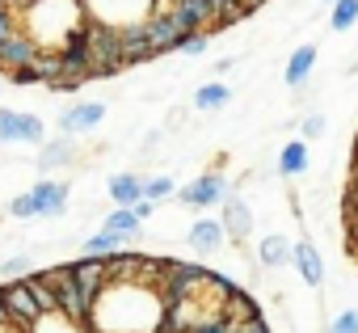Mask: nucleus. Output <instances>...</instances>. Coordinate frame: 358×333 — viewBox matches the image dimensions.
<instances>
[{
  "instance_id": "f257e3e1",
  "label": "nucleus",
  "mask_w": 358,
  "mask_h": 333,
  "mask_svg": "<svg viewBox=\"0 0 358 333\" xmlns=\"http://www.w3.org/2000/svg\"><path fill=\"white\" fill-rule=\"evenodd\" d=\"M169 299L160 283L143 278H110L89 308L93 333H164Z\"/></svg>"
},
{
  "instance_id": "f03ea898",
  "label": "nucleus",
  "mask_w": 358,
  "mask_h": 333,
  "mask_svg": "<svg viewBox=\"0 0 358 333\" xmlns=\"http://www.w3.org/2000/svg\"><path fill=\"white\" fill-rule=\"evenodd\" d=\"M17 26L38 51H64L89 26V17L80 0H30L17 9Z\"/></svg>"
},
{
  "instance_id": "7ed1b4c3",
  "label": "nucleus",
  "mask_w": 358,
  "mask_h": 333,
  "mask_svg": "<svg viewBox=\"0 0 358 333\" xmlns=\"http://www.w3.org/2000/svg\"><path fill=\"white\" fill-rule=\"evenodd\" d=\"M85 5V17L93 26H106V30H135L143 26L156 9H160V0H80Z\"/></svg>"
},
{
  "instance_id": "20e7f679",
  "label": "nucleus",
  "mask_w": 358,
  "mask_h": 333,
  "mask_svg": "<svg viewBox=\"0 0 358 333\" xmlns=\"http://www.w3.org/2000/svg\"><path fill=\"white\" fill-rule=\"evenodd\" d=\"M228 194H232V182H228L224 173H199L194 182H186L182 190H177V199H182L186 207H194V211L220 207V203H224Z\"/></svg>"
},
{
  "instance_id": "39448f33",
  "label": "nucleus",
  "mask_w": 358,
  "mask_h": 333,
  "mask_svg": "<svg viewBox=\"0 0 358 333\" xmlns=\"http://www.w3.org/2000/svg\"><path fill=\"white\" fill-rule=\"evenodd\" d=\"M47 139V122L38 114H22V110H9L0 106V143H43Z\"/></svg>"
},
{
  "instance_id": "423d86ee",
  "label": "nucleus",
  "mask_w": 358,
  "mask_h": 333,
  "mask_svg": "<svg viewBox=\"0 0 358 333\" xmlns=\"http://www.w3.org/2000/svg\"><path fill=\"white\" fill-rule=\"evenodd\" d=\"M0 299H5V308H9V320L22 325V329H30L43 316V308H38V299H34L26 278H9L5 287H0Z\"/></svg>"
},
{
  "instance_id": "0eeeda50",
  "label": "nucleus",
  "mask_w": 358,
  "mask_h": 333,
  "mask_svg": "<svg viewBox=\"0 0 358 333\" xmlns=\"http://www.w3.org/2000/svg\"><path fill=\"white\" fill-rule=\"evenodd\" d=\"M106 118V101H76L59 114V131L64 135H89L93 127H101Z\"/></svg>"
},
{
  "instance_id": "6e6552de",
  "label": "nucleus",
  "mask_w": 358,
  "mask_h": 333,
  "mask_svg": "<svg viewBox=\"0 0 358 333\" xmlns=\"http://www.w3.org/2000/svg\"><path fill=\"white\" fill-rule=\"evenodd\" d=\"M34 207H38V215H64L68 211V199H72V186L68 182H59V178H43V182H34Z\"/></svg>"
},
{
  "instance_id": "1a4fd4ad",
  "label": "nucleus",
  "mask_w": 358,
  "mask_h": 333,
  "mask_svg": "<svg viewBox=\"0 0 358 333\" xmlns=\"http://www.w3.org/2000/svg\"><path fill=\"white\" fill-rule=\"evenodd\" d=\"M72 278H76L80 295H85L89 308H93V299H97L101 287H106V257H80V262H72Z\"/></svg>"
},
{
  "instance_id": "9d476101",
  "label": "nucleus",
  "mask_w": 358,
  "mask_h": 333,
  "mask_svg": "<svg viewBox=\"0 0 358 333\" xmlns=\"http://www.w3.org/2000/svg\"><path fill=\"white\" fill-rule=\"evenodd\" d=\"M224 232H228V241H249V232H253V211H249V203L245 199H236V194H228L224 199Z\"/></svg>"
},
{
  "instance_id": "9b49d317",
  "label": "nucleus",
  "mask_w": 358,
  "mask_h": 333,
  "mask_svg": "<svg viewBox=\"0 0 358 333\" xmlns=\"http://www.w3.org/2000/svg\"><path fill=\"white\" fill-rule=\"evenodd\" d=\"M186 241H190V249H194V253L211 257V253H220V249H224L228 232H224V224H220V220H207V215H203V220H194V224H190V236H186Z\"/></svg>"
},
{
  "instance_id": "f8f14e48",
  "label": "nucleus",
  "mask_w": 358,
  "mask_h": 333,
  "mask_svg": "<svg viewBox=\"0 0 358 333\" xmlns=\"http://www.w3.org/2000/svg\"><path fill=\"white\" fill-rule=\"evenodd\" d=\"M291 262H295V270H299V278L308 287H324V257L316 253L312 241H295L291 245Z\"/></svg>"
},
{
  "instance_id": "ddd939ff",
  "label": "nucleus",
  "mask_w": 358,
  "mask_h": 333,
  "mask_svg": "<svg viewBox=\"0 0 358 333\" xmlns=\"http://www.w3.org/2000/svg\"><path fill=\"white\" fill-rule=\"evenodd\" d=\"M76 160V135H64L59 131V139H43L38 143V164L51 173V169H64V164H72Z\"/></svg>"
},
{
  "instance_id": "4468645a",
  "label": "nucleus",
  "mask_w": 358,
  "mask_h": 333,
  "mask_svg": "<svg viewBox=\"0 0 358 333\" xmlns=\"http://www.w3.org/2000/svg\"><path fill=\"white\" fill-rule=\"evenodd\" d=\"M34 55H38V47L26 38V34H13V38H5L0 43V68H30L34 64Z\"/></svg>"
},
{
  "instance_id": "2eb2a0df",
  "label": "nucleus",
  "mask_w": 358,
  "mask_h": 333,
  "mask_svg": "<svg viewBox=\"0 0 358 333\" xmlns=\"http://www.w3.org/2000/svg\"><path fill=\"white\" fill-rule=\"evenodd\" d=\"M312 68H316V47L312 43H303V47H295L291 51V59H287V85L291 89H303L308 85V76H312Z\"/></svg>"
},
{
  "instance_id": "dca6fc26",
  "label": "nucleus",
  "mask_w": 358,
  "mask_h": 333,
  "mask_svg": "<svg viewBox=\"0 0 358 333\" xmlns=\"http://www.w3.org/2000/svg\"><path fill=\"white\" fill-rule=\"evenodd\" d=\"M106 190H110L114 207H135V203L143 199V178H135V173H114V178L106 182Z\"/></svg>"
},
{
  "instance_id": "f3484780",
  "label": "nucleus",
  "mask_w": 358,
  "mask_h": 333,
  "mask_svg": "<svg viewBox=\"0 0 358 333\" xmlns=\"http://www.w3.org/2000/svg\"><path fill=\"white\" fill-rule=\"evenodd\" d=\"M278 173H282V178H299V173H308V143H303V139L282 143V152H278Z\"/></svg>"
},
{
  "instance_id": "a211bd4d",
  "label": "nucleus",
  "mask_w": 358,
  "mask_h": 333,
  "mask_svg": "<svg viewBox=\"0 0 358 333\" xmlns=\"http://www.w3.org/2000/svg\"><path fill=\"white\" fill-rule=\"evenodd\" d=\"M224 316L228 320H245V316H257V304L232 283V278H224Z\"/></svg>"
},
{
  "instance_id": "6ab92c4d",
  "label": "nucleus",
  "mask_w": 358,
  "mask_h": 333,
  "mask_svg": "<svg viewBox=\"0 0 358 333\" xmlns=\"http://www.w3.org/2000/svg\"><path fill=\"white\" fill-rule=\"evenodd\" d=\"M30 333H93L85 320H72L68 312H43L34 325H30Z\"/></svg>"
},
{
  "instance_id": "aec40b11",
  "label": "nucleus",
  "mask_w": 358,
  "mask_h": 333,
  "mask_svg": "<svg viewBox=\"0 0 358 333\" xmlns=\"http://www.w3.org/2000/svg\"><path fill=\"white\" fill-rule=\"evenodd\" d=\"M101 228H110V232H118L122 241H135V236L143 232V220H139V215H135L131 207H114V211L106 215V224H101Z\"/></svg>"
},
{
  "instance_id": "412c9836",
  "label": "nucleus",
  "mask_w": 358,
  "mask_h": 333,
  "mask_svg": "<svg viewBox=\"0 0 358 333\" xmlns=\"http://www.w3.org/2000/svg\"><path fill=\"white\" fill-rule=\"evenodd\" d=\"M291 245H295V241H287V236L274 232V236H266V241L257 245V262L270 266V270H274V266H287V262H291Z\"/></svg>"
},
{
  "instance_id": "4be33fe9",
  "label": "nucleus",
  "mask_w": 358,
  "mask_h": 333,
  "mask_svg": "<svg viewBox=\"0 0 358 333\" xmlns=\"http://www.w3.org/2000/svg\"><path fill=\"white\" fill-rule=\"evenodd\" d=\"M228 101H232V89H228L224 80L199 85V93H194V110H220V106H228Z\"/></svg>"
},
{
  "instance_id": "5701e85b",
  "label": "nucleus",
  "mask_w": 358,
  "mask_h": 333,
  "mask_svg": "<svg viewBox=\"0 0 358 333\" xmlns=\"http://www.w3.org/2000/svg\"><path fill=\"white\" fill-rule=\"evenodd\" d=\"M80 249H85V257H110V253L122 249V236L110 232V228H101V232H93L89 241H80Z\"/></svg>"
},
{
  "instance_id": "b1692460",
  "label": "nucleus",
  "mask_w": 358,
  "mask_h": 333,
  "mask_svg": "<svg viewBox=\"0 0 358 333\" xmlns=\"http://www.w3.org/2000/svg\"><path fill=\"white\" fill-rule=\"evenodd\" d=\"M358 26V0H333V9H329V30L345 34Z\"/></svg>"
},
{
  "instance_id": "393cba45",
  "label": "nucleus",
  "mask_w": 358,
  "mask_h": 333,
  "mask_svg": "<svg viewBox=\"0 0 358 333\" xmlns=\"http://www.w3.org/2000/svg\"><path fill=\"white\" fill-rule=\"evenodd\" d=\"M26 283H30V291H34V299H38L43 312H59V295H55V283L47 274H30Z\"/></svg>"
},
{
  "instance_id": "a878e982",
  "label": "nucleus",
  "mask_w": 358,
  "mask_h": 333,
  "mask_svg": "<svg viewBox=\"0 0 358 333\" xmlns=\"http://www.w3.org/2000/svg\"><path fill=\"white\" fill-rule=\"evenodd\" d=\"M207 47H211V34L207 30H199V34H186V38H177V55H186V59H199V55H207Z\"/></svg>"
},
{
  "instance_id": "bb28decb",
  "label": "nucleus",
  "mask_w": 358,
  "mask_h": 333,
  "mask_svg": "<svg viewBox=\"0 0 358 333\" xmlns=\"http://www.w3.org/2000/svg\"><path fill=\"white\" fill-rule=\"evenodd\" d=\"M173 194H177V182H173L169 173H156V178H148V182H143V199H152V203L173 199Z\"/></svg>"
},
{
  "instance_id": "cd10ccee",
  "label": "nucleus",
  "mask_w": 358,
  "mask_h": 333,
  "mask_svg": "<svg viewBox=\"0 0 358 333\" xmlns=\"http://www.w3.org/2000/svg\"><path fill=\"white\" fill-rule=\"evenodd\" d=\"M0 274H5V278H30L34 274V257L30 253H13V257L0 262Z\"/></svg>"
},
{
  "instance_id": "c85d7f7f",
  "label": "nucleus",
  "mask_w": 358,
  "mask_h": 333,
  "mask_svg": "<svg viewBox=\"0 0 358 333\" xmlns=\"http://www.w3.org/2000/svg\"><path fill=\"white\" fill-rule=\"evenodd\" d=\"M324 333H358V308H341V312L329 320Z\"/></svg>"
},
{
  "instance_id": "c756f323",
  "label": "nucleus",
  "mask_w": 358,
  "mask_h": 333,
  "mask_svg": "<svg viewBox=\"0 0 358 333\" xmlns=\"http://www.w3.org/2000/svg\"><path fill=\"white\" fill-rule=\"evenodd\" d=\"M9 215H13V220H34V215H38L34 194H30V190H26V194H17V199L9 203Z\"/></svg>"
},
{
  "instance_id": "7c9ffc66",
  "label": "nucleus",
  "mask_w": 358,
  "mask_h": 333,
  "mask_svg": "<svg viewBox=\"0 0 358 333\" xmlns=\"http://www.w3.org/2000/svg\"><path fill=\"white\" fill-rule=\"evenodd\" d=\"M228 333H270L262 316H245V320H228Z\"/></svg>"
},
{
  "instance_id": "2f4dec72",
  "label": "nucleus",
  "mask_w": 358,
  "mask_h": 333,
  "mask_svg": "<svg viewBox=\"0 0 358 333\" xmlns=\"http://www.w3.org/2000/svg\"><path fill=\"white\" fill-rule=\"evenodd\" d=\"M5 76H9L17 89H22V85H38V72H34V64H30V68H9Z\"/></svg>"
},
{
  "instance_id": "473e14b6",
  "label": "nucleus",
  "mask_w": 358,
  "mask_h": 333,
  "mask_svg": "<svg viewBox=\"0 0 358 333\" xmlns=\"http://www.w3.org/2000/svg\"><path fill=\"white\" fill-rule=\"evenodd\" d=\"M324 127H329V122H324V114H308V118H303V139H320V135H324Z\"/></svg>"
},
{
  "instance_id": "72a5a7b5",
  "label": "nucleus",
  "mask_w": 358,
  "mask_h": 333,
  "mask_svg": "<svg viewBox=\"0 0 358 333\" xmlns=\"http://www.w3.org/2000/svg\"><path fill=\"white\" fill-rule=\"evenodd\" d=\"M345 211L358 215V178H350V190H345Z\"/></svg>"
},
{
  "instance_id": "f704fd0d",
  "label": "nucleus",
  "mask_w": 358,
  "mask_h": 333,
  "mask_svg": "<svg viewBox=\"0 0 358 333\" xmlns=\"http://www.w3.org/2000/svg\"><path fill=\"white\" fill-rule=\"evenodd\" d=\"M131 211H135V215H139V220H148V215H152V211H156V203H152V199H139V203H135V207H131Z\"/></svg>"
},
{
  "instance_id": "c9c22d12",
  "label": "nucleus",
  "mask_w": 358,
  "mask_h": 333,
  "mask_svg": "<svg viewBox=\"0 0 358 333\" xmlns=\"http://www.w3.org/2000/svg\"><path fill=\"white\" fill-rule=\"evenodd\" d=\"M0 333H30V329H22V325H13V320H9V325H0Z\"/></svg>"
},
{
  "instance_id": "e433bc0d",
  "label": "nucleus",
  "mask_w": 358,
  "mask_h": 333,
  "mask_svg": "<svg viewBox=\"0 0 358 333\" xmlns=\"http://www.w3.org/2000/svg\"><path fill=\"white\" fill-rule=\"evenodd\" d=\"M0 325H9V308H5V299H0Z\"/></svg>"
},
{
  "instance_id": "4c0bfd02",
  "label": "nucleus",
  "mask_w": 358,
  "mask_h": 333,
  "mask_svg": "<svg viewBox=\"0 0 358 333\" xmlns=\"http://www.w3.org/2000/svg\"><path fill=\"white\" fill-rule=\"evenodd\" d=\"M9 5H13V9H22V5H30V0H9Z\"/></svg>"
},
{
  "instance_id": "58836bf2",
  "label": "nucleus",
  "mask_w": 358,
  "mask_h": 333,
  "mask_svg": "<svg viewBox=\"0 0 358 333\" xmlns=\"http://www.w3.org/2000/svg\"><path fill=\"white\" fill-rule=\"evenodd\" d=\"M0 80H5V68H0Z\"/></svg>"
},
{
  "instance_id": "ea45409f",
  "label": "nucleus",
  "mask_w": 358,
  "mask_h": 333,
  "mask_svg": "<svg viewBox=\"0 0 358 333\" xmlns=\"http://www.w3.org/2000/svg\"><path fill=\"white\" fill-rule=\"evenodd\" d=\"M253 5H262V0H253Z\"/></svg>"
},
{
  "instance_id": "a19ab883",
  "label": "nucleus",
  "mask_w": 358,
  "mask_h": 333,
  "mask_svg": "<svg viewBox=\"0 0 358 333\" xmlns=\"http://www.w3.org/2000/svg\"><path fill=\"white\" fill-rule=\"evenodd\" d=\"M329 5H333V0H329Z\"/></svg>"
}]
</instances>
